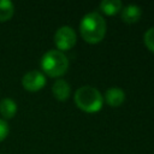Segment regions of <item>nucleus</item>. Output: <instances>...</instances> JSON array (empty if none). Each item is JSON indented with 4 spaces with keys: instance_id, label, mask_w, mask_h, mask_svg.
I'll use <instances>...</instances> for the list:
<instances>
[{
    "instance_id": "20e7f679",
    "label": "nucleus",
    "mask_w": 154,
    "mask_h": 154,
    "mask_svg": "<svg viewBox=\"0 0 154 154\" xmlns=\"http://www.w3.org/2000/svg\"><path fill=\"white\" fill-rule=\"evenodd\" d=\"M76 41H77L76 32L69 25L60 26L54 34V43H55L58 51H60V52L71 49L76 45Z\"/></svg>"
},
{
    "instance_id": "ddd939ff",
    "label": "nucleus",
    "mask_w": 154,
    "mask_h": 154,
    "mask_svg": "<svg viewBox=\"0 0 154 154\" xmlns=\"http://www.w3.org/2000/svg\"><path fill=\"white\" fill-rule=\"evenodd\" d=\"M8 132H10L8 124H7L4 119H0V142L7 137Z\"/></svg>"
},
{
    "instance_id": "9d476101",
    "label": "nucleus",
    "mask_w": 154,
    "mask_h": 154,
    "mask_svg": "<svg viewBox=\"0 0 154 154\" xmlns=\"http://www.w3.org/2000/svg\"><path fill=\"white\" fill-rule=\"evenodd\" d=\"M122 1L119 0H102L100 2V10L108 16L118 13L122 10Z\"/></svg>"
},
{
    "instance_id": "7ed1b4c3",
    "label": "nucleus",
    "mask_w": 154,
    "mask_h": 154,
    "mask_svg": "<svg viewBox=\"0 0 154 154\" xmlns=\"http://www.w3.org/2000/svg\"><path fill=\"white\" fill-rule=\"evenodd\" d=\"M41 67L46 75L51 77H60L69 69V59L63 52L51 49L42 55Z\"/></svg>"
},
{
    "instance_id": "39448f33",
    "label": "nucleus",
    "mask_w": 154,
    "mask_h": 154,
    "mask_svg": "<svg viewBox=\"0 0 154 154\" xmlns=\"http://www.w3.org/2000/svg\"><path fill=\"white\" fill-rule=\"evenodd\" d=\"M23 87L29 91H37L42 89L46 84V77L42 72L37 70H32L26 72L22 78Z\"/></svg>"
},
{
    "instance_id": "f03ea898",
    "label": "nucleus",
    "mask_w": 154,
    "mask_h": 154,
    "mask_svg": "<svg viewBox=\"0 0 154 154\" xmlns=\"http://www.w3.org/2000/svg\"><path fill=\"white\" fill-rule=\"evenodd\" d=\"M75 103L78 108L88 113L99 112L103 105V96L101 93L90 85H83L75 93Z\"/></svg>"
},
{
    "instance_id": "f8f14e48",
    "label": "nucleus",
    "mask_w": 154,
    "mask_h": 154,
    "mask_svg": "<svg viewBox=\"0 0 154 154\" xmlns=\"http://www.w3.org/2000/svg\"><path fill=\"white\" fill-rule=\"evenodd\" d=\"M143 41H144V45L147 46V48L152 52H154V26L153 28H149L144 35H143Z\"/></svg>"
},
{
    "instance_id": "6e6552de",
    "label": "nucleus",
    "mask_w": 154,
    "mask_h": 154,
    "mask_svg": "<svg viewBox=\"0 0 154 154\" xmlns=\"http://www.w3.org/2000/svg\"><path fill=\"white\" fill-rule=\"evenodd\" d=\"M70 91H71L70 84L65 79H57L52 87V93L54 97L59 101H65L66 99H69Z\"/></svg>"
},
{
    "instance_id": "4468645a",
    "label": "nucleus",
    "mask_w": 154,
    "mask_h": 154,
    "mask_svg": "<svg viewBox=\"0 0 154 154\" xmlns=\"http://www.w3.org/2000/svg\"><path fill=\"white\" fill-rule=\"evenodd\" d=\"M0 154H1V153H0Z\"/></svg>"
},
{
    "instance_id": "0eeeda50",
    "label": "nucleus",
    "mask_w": 154,
    "mask_h": 154,
    "mask_svg": "<svg viewBox=\"0 0 154 154\" xmlns=\"http://www.w3.org/2000/svg\"><path fill=\"white\" fill-rule=\"evenodd\" d=\"M122 19L125 22V23H136L140 20L141 16H142V10L138 5H135V4H130L128 6H125L123 10H122Z\"/></svg>"
},
{
    "instance_id": "423d86ee",
    "label": "nucleus",
    "mask_w": 154,
    "mask_h": 154,
    "mask_svg": "<svg viewBox=\"0 0 154 154\" xmlns=\"http://www.w3.org/2000/svg\"><path fill=\"white\" fill-rule=\"evenodd\" d=\"M105 100L111 107H118L125 101V93L118 87H111L105 93Z\"/></svg>"
},
{
    "instance_id": "1a4fd4ad",
    "label": "nucleus",
    "mask_w": 154,
    "mask_h": 154,
    "mask_svg": "<svg viewBox=\"0 0 154 154\" xmlns=\"http://www.w3.org/2000/svg\"><path fill=\"white\" fill-rule=\"evenodd\" d=\"M0 113L6 119H10V118L14 117V114L17 113V103L10 97L1 99V101H0Z\"/></svg>"
},
{
    "instance_id": "f257e3e1",
    "label": "nucleus",
    "mask_w": 154,
    "mask_h": 154,
    "mask_svg": "<svg viewBox=\"0 0 154 154\" xmlns=\"http://www.w3.org/2000/svg\"><path fill=\"white\" fill-rule=\"evenodd\" d=\"M79 32L89 43L100 42L106 35V22L99 12L87 13L79 23Z\"/></svg>"
},
{
    "instance_id": "9b49d317",
    "label": "nucleus",
    "mask_w": 154,
    "mask_h": 154,
    "mask_svg": "<svg viewBox=\"0 0 154 154\" xmlns=\"http://www.w3.org/2000/svg\"><path fill=\"white\" fill-rule=\"evenodd\" d=\"M14 13V6L10 0H0V22L8 20Z\"/></svg>"
}]
</instances>
